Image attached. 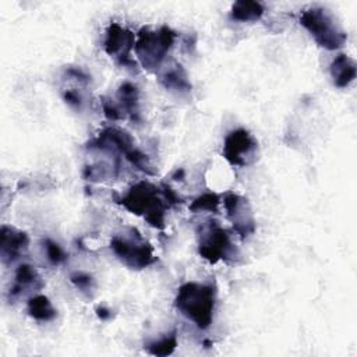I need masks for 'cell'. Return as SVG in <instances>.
<instances>
[{
  "label": "cell",
  "instance_id": "3957f363",
  "mask_svg": "<svg viewBox=\"0 0 357 357\" xmlns=\"http://www.w3.org/2000/svg\"><path fill=\"white\" fill-rule=\"evenodd\" d=\"M176 42V32L163 25L158 29L142 28L134 45V52L141 66L146 70H156L163 63Z\"/></svg>",
  "mask_w": 357,
  "mask_h": 357
},
{
  "label": "cell",
  "instance_id": "5bb4252c",
  "mask_svg": "<svg viewBox=\"0 0 357 357\" xmlns=\"http://www.w3.org/2000/svg\"><path fill=\"white\" fill-rule=\"evenodd\" d=\"M40 278L36 272V269L29 264H22L17 268L15 276H14V286L11 289V294H18L24 289L35 287L39 283Z\"/></svg>",
  "mask_w": 357,
  "mask_h": 357
},
{
  "label": "cell",
  "instance_id": "7c38bea8",
  "mask_svg": "<svg viewBox=\"0 0 357 357\" xmlns=\"http://www.w3.org/2000/svg\"><path fill=\"white\" fill-rule=\"evenodd\" d=\"M28 314L40 322H47L54 319L56 308L52 301L43 294H35L28 300Z\"/></svg>",
  "mask_w": 357,
  "mask_h": 357
},
{
  "label": "cell",
  "instance_id": "52a82bcc",
  "mask_svg": "<svg viewBox=\"0 0 357 357\" xmlns=\"http://www.w3.org/2000/svg\"><path fill=\"white\" fill-rule=\"evenodd\" d=\"M222 155L231 166L247 167L258 158V142L245 128H236L225 137Z\"/></svg>",
  "mask_w": 357,
  "mask_h": 357
},
{
  "label": "cell",
  "instance_id": "8992f818",
  "mask_svg": "<svg viewBox=\"0 0 357 357\" xmlns=\"http://www.w3.org/2000/svg\"><path fill=\"white\" fill-rule=\"evenodd\" d=\"M198 252L204 259L216 264L222 259L233 258L234 245L230 234L222 226L216 222H209L201 227L198 234Z\"/></svg>",
  "mask_w": 357,
  "mask_h": 357
},
{
  "label": "cell",
  "instance_id": "ba28073f",
  "mask_svg": "<svg viewBox=\"0 0 357 357\" xmlns=\"http://www.w3.org/2000/svg\"><path fill=\"white\" fill-rule=\"evenodd\" d=\"M223 208L226 211V216L233 225L234 230L241 236H248L255 230V220L251 212V206L247 198L229 192L223 197Z\"/></svg>",
  "mask_w": 357,
  "mask_h": 357
},
{
  "label": "cell",
  "instance_id": "30bf717a",
  "mask_svg": "<svg viewBox=\"0 0 357 357\" xmlns=\"http://www.w3.org/2000/svg\"><path fill=\"white\" fill-rule=\"evenodd\" d=\"M29 237L25 231L11 226H1L0 230V252L4 262L18 259L28 248Z\"/></svg>",
  "mask_w": 357,
  "mask_h": 357
},
{
  "label": "cell",
  "instance_id": "8fae6325",
  "mask_svg": "<svg viewBox=\"0 0 357 357\" xmlns=\"http://www.w3.org/2000/svg\"><path fill=\"white\" fill-rule=\"evenodd\" d=\"M329 70L337 88H346L356 78V63L346 54H337L332 60Z\"/></svg>",
  "mask_w": 357,
  "mask_h": 357
},
{
  "label": "cell",
  "instance_id": "7a4b0ae2",
  "mask_svg": "<svg viewBox=\"0 0 357 357\" xmlns=\"http://www.w3.org/2000/svg\"><path fill=\"white\" fill-rule=\"evenodd\" d=\"M166 198L149 181H138L120 199V204L134 215L142 216L151 226L162 229L167 209Z\"/></svg>",
  "mask_w": 357,
  "mask_h": 357
},
{
  "label": "cell",
  "instance_id": "6da1fadb",
  "mask_svg": "<svg viewBox=\"0 0 357 357\" xmlns=\"http://www.w3.org/2000/svg\"><path fill=\"white\" fill-rule=\"evenodd\" d=\"M216 293L211 284L187 282L177 290L174 307L197 328L206 329L213 321Z\"/></svg>",
  "mask_w": 357,
  "mask_h": 357
},
{
  "label": "cell",
  "instance_id": "9c48e42d",
  "mask_svg": "<svg viewBox=\"0 0 357 357\" xmlns=\"http://www.w3.org/2000/svg\"><path fill=\"white\" fill-rule=\"evenodd\" d=\"M135 38L137 35L126 26L117 22H110L105 32L103 49L110 57L126 63L130 59L131 52L134 50Z\"/></svg>",
  "mask_w": 357,
  "mask_h": 357
},
{
  "label": "cell",
  "instance_id": "2e32d148",
  "mask_svg": "<svg viewBox=\"0 0 357 357\" xmlns=\"http://www.w3.org/2000/svg\"><path fill=\"white\" fill-rule=\"evenodd\" d=\"M160 82L165 85V88L170 91H177V92H188L191 89V85L187 79L185 73L177 66L176 68L167 70L163 75H160Z\"/></svg>",
  "mask_w": 357,
  "mask_h": 357
},
{
  "label": "cell",
  "instance_id": "4fadbf2b",
  "mask_svg": "<svg viewBox=\"0 0 357 357\" xmlns=\"http://www.w3.org/2000/svg\"><path fill=\"white\" fill-rule=\"evenodd\" d=\"M265 8L259 1H236L231 6L230 15L233 20L240 22H251L257 21L262 17Z\"/></svg>",
  "mask_w": 357,
  "mask_h": 357
},
{
  "label": "cell",
  "instance_id": "5b68a950",
  "mask_svg": "<svg viewBox=\"0 0 357 357\" xmlns=\"http://www.w3.org/2000/svg\"><path fill=\"white\" fill-rule=\"evenodd\" d=\"M110 248L113 254L131 269H142L156 261L152 245L144 240L135 229H130V233L113 236Z\"/></svg>",
  "mask_w": 357,
  "mask_h": 357
},
{
  "label": "cell",
  "instance_id": "d6986e66",
  "mask_svg": "<svg viewBox=\"0 0 357 357\" xmlns=\"http://www.w3.org/2000/svg\"><path fill=\"white\" fill-rule=\"evenodd\" d=\"M70 280L77 289H79L84 293H89L95 289L93 278L85 272H73L70 275Z\"/></svg>",
  "mask_w": 357,
  "mask_h": 357
},
{
  "label": "cell",
  "instance_id": "277c9868",
  "mask_svg": "<svg viewBox=\"0 0 357 357\" xmlns=\"http://www.w3.org/2000/svg\"><path fill=\"white\" fill-rule=\"evenodd\" d=\"M300 24L321 47L328 50H336L346 42L344 31L324 7H310L303 10L300 14Z\"/></svg>",
  "mask_w": 357,
  "mask_h": 357
},
{
  "label": "cell",
  "instance_id": "ac0fdd59",
  "mask_svg": "<svg viewBox=\"0 0 357 357\" xmlns=\"http://www.w3.org/2000/svg\"><path fill=\"white\" fill-rule=\"evenodd\" d=\"M220 202V195L215 192H205L192 201L190 209L192 212H216Z\"/></svg>",
  "mask_w": 357,
  "mask_h": 357
},
{
  "label": "cell",
  "instance_id": "44dd1931",
  "mask_svg": "<svg viewBox=\"0 0 357 357\" xmlns=\"http://www.w3.org/2000/svg\"><path fill=\"white\" fill-rule=\"evenodd\" d=\"M96 311H98V315H99L102 319H106L107 317H110V314H107V312H110V311L106 310V308H98Z\"/></svg>",
  "mask_w": 357,
  "mask_h": 357
},
{
  "label": "cell",
  "instance_id": "e0dca14e",
  "mask_svg": "<svg viewBox=\"0 0 357 357\" xmlns=\"http://www.w3.org/2000/svg\"><path fill=\"white\" fill-rule=\"evenodd\" d=\"M176 347H177V335L176 332H172L162 336L158 340L151 342L146 346V351L152 356H169L176 350Z\"/></svg>",
  "mask_w": 357,
  "mask_h": 357
},
{
  "label": "cell",
  "instance_id": "ffe728a7",
  "mask_svg": "<svg viewBox=\"0 0 357 357\" xmlns=\"http://www.w3.org/2000/svg\"><path fill=\"white\" fill-rule=\"evenodd\" d=\"M45 251H46L47 259L53 265H60L61 262L66 261V252L57 243L52 240H45Z\"/></svg>",
  "mask_w": 357,
  "mask_h": 357
},
{
  "label": "cell",
  "instance_id": "9a60e30c",
  "mask_svg": "<svg viewBox=\"0 0 357 357\" xmlns=\"http://www.w3.org/2000/svg\"><path fill=\"white\" fill-rule=\"evenodd\" d=\"M117 100L120 103V107L134 117V114L138 113V100L139 93L138 88L131 82H124L117 89Z\"/></svg>",
  "mask_w": 357,
  "mask_h": 357
}]
</instances>
